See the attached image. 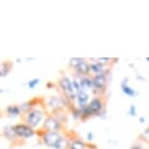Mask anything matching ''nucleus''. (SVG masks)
Listing matches in <instances>:
<instances>
[{
  "mask_svg": "<svg viewBox=\"0 0 149 149\" xmlns=\"http://www.w3.org/2000/svg\"><path fill=\"white\" fill-rule=\"evenodd\" d=\"M32 106L33 104L31 102H26L22 103V104L19 105V109H21V111L24 112V113H27V112L32 109Z\"/></svg>",
  "mask_w": 149,
  "mask_h": 149,
  "instance_id": "18",
  "label": "nucleus"
},
{
  "mask_svg": "<svg viewBox=\"0 0 149 149\" xmlns=\"http://www.w3.org/2000/svg\"><path fill=\"white\" fill-rule=\"evenodd\" d=\"M12 68V63L10 61H4L0 63V77H5L9 74Z\"/></svg>",
  "mask_w": 149,
  "mask_h": 149,
  "instance_id": "14",
  "label": "nucleus"
},
{
  "mask_svg": "<svg viewBox=\"0 0 149 149\" xmlns=\"http://www.w3.org/2000/svg\"><path fill=\"white\" fill-rule=\"evenodd\" d=\"M87 139H88L89 141H92V140L94 139V134L91 133V132H89V133L87 134Z\"/></svg>",
  "mask_w": 149,
  "mask_h": 149,
  "instance_id": "24",
  "label": "nucleus"
},
{
  "mask_svg": "<svg viewBox=\"0 0 149 149\" xmlns=\"http://www.w3.org/2000/svg\"><path fill=\"white\" fill-rule=\"evenodd\" d=\"M89 108L91 109L94 116H100L104 111V102L102 95H95L90 100Z\"/></svg>",
  "mask_w": 149,
  "mask_h": 149,
  "instance_id": "5",
  "label": "nucleus"
},
{
  "mask_svg": "<svg viewBox=\"0 0 149 149\" xmlns=\"http://www.w3.org/2000/svg\"><path fill=\"white\" fill-rule=\"evenodd\" d=\"M76 94V102H77V107L80 109L85 108L86 106L89 105L90 103V95L88 92L82 91L80 90L79 92L75 93Z\"/></svg>",
  "mask_w": 149,
  "mask_h": 149,
  "instance_id": "8",
  "label": "nucleus"
},
{
  "mask_svg": "<svg viewBox=\"0 0 149 149\" xmlns=\"http://www.w3.org/2000/svg\"><path fill=\"white\" fill-rule=\"evenodd\" d=\"M39 82H40V79H39V78H33V79L29 81V83H27V86H29V89H34L35 87L39 84Z\"/></svg>",
  "mask_w": 149,
  "mask_h": 149,
  "instance_id": "21",
  "label": "nucleus"
},
{
  "mask_svg": "<svg viewBox=\"0 0 149 149\" xmlns=\"http://www.w3.org/2000/svg\"><path fill=\"white\" fill-rule=\"evenodd\" d=\"M90 67H91V72L94 75L97 74H108L109 69L107 68V66L103 65L98 61H93L90 63Z\"/></svg>",
  "mask_w": 149,
  "mask_h": 149,
  "instance_id": "9",
  "label": "nucleus"
},
{
  "mask_svg": "<svg viewBox=\"0 0 149 149\" xmlns=\"http://www.w3.org/2000/svg\"><path fill=\"white\" fill-rule=\"evenodd\" d=\"M140 137H141L143 140H145V141L149 142V127H147L143 131V133L140 134Z\"/></svg>",
  "mask_w": 149,
  "mask_h": 149,
  "instance_id": "22",
  "label": "nucleus"
},
{
  "mask_svg": "<svg viewBox=\"0 0 149 149\" xmlns=\"http://www.w3.org/2000/svg\"><path fill=\"white\" fill-rule=\"evenodd\" d=\"M97 61L100 63L102 64L105 66H109V64L112 63L114 61V58H97Z\"/></svg>",
  "mask_w": 149,
  "mask_h": 149,
  "instance_id": "20",
  "label": "nucleus"
},
{
  "mask_svg": "<svg viewBox=\"0 0 149 149\" xmlns=\"http://www.w3.org/2000/svg\"><path fill=\"white\" fill-rule=\"evenodd\" d=\"M43 120L44 112L39 108H32L30 111L26 113V116H24V121L26 125H29L32 129L37 128Z\"/></svg>",
  "mask_w": 149,
  "mask_h": 149,
  "instance_id": "2",
  "label": "nucleus"
},
{
  "mask_svg": "<svg viewBox=\"0 0 149 149\" xmlns=\"http://www.w3.org/2000/svg\"><path fill=\"white\" fill-rule=\"evenodd\" d=\"M85 58H69V61H68V64L71 68L74 69L78 64H79L81 61H84Z\"/></svg>",
  "mask_w": 149,
  "mask_h": 149,
  "instance_id": "19",
  "label": "nucleus"
},
{
  "mask_svg": "<svg viewBox=\"0 0 149 149\" xmlns=\"http://www.w3.org/2000/svg\"><path fill=\"white\" fill-rule=\"evenodd\" d=\"M63 100H61L58 97H52L48 100V106L53 109H57V110H58L63 106Z\"/></svg>",
  "mask_w": 149,
  "mask_h": 149,
  "instance_id": "13",
  "label": "nucleus"
},
{
  "mask_svg": "<svg viewBox=\"0 0 149 149\" xmlns=\"http://www.w3.org/2000/svg\"><path fill=\"white\" fill-rule=\"evenodd\" d=\"M131 149H143L142 147H140L139 145H134Z\"/></svg>",
  "mask_w": 149,
  "mask_h": 149,
  "instance_id": "27",
  "label": "nucleus"
},
{
  "mask_svg": "<svg viewBox=\"0 0 149 149\" xmlns=\"http://www.w3.org/2000/svg\"><path fill=\"white\" fill-rule=\"evenodd\" d=\"M3 134L8 140H15L18 137L14 131V126H6L3 129Z\"/></svg>",
  "mask_w": 149,
  "mask_h": 149,
  "instance_id": "15",
  "label": "nucleus"
},
{
  "mask_svg": "<svg viewBox=\"0 0 149 149\" xmlns=\"http://www.w3.org/2000/svg\"><path fill=\"white\" fill-rule=\"evenodd\" d=\"M79 82H80V88L82 91H88V90H92L94 91L95 86L94 82H93V78L91 76H79Z\"/></svg>",
  "mask_w": 149,
  "mask_h": 149,
  "instance_id": "11",
  "label": "nucleus"
},
{
  "mask_svg": "<svg viewBox=\"0 0 149 149\" xmlns=\"http://www.w3.org/2000/svg\"><path fill=\"white\" fill-rule=\"evenodd\" d=\"M128 82H129V78L128 77H125L124 79L122 80V82L120 84V88L122 90V92L125 94L126 95H128V97H136V95H139V93L136 91H134V90L130 87L128 85Z\"/></svg>",
  "mask_w": 149,
  "mask_h": 149,
  "instance_id": "12",
  "label": "nucleus"
},
{
  "mask_svg": "<svg viewBox=\"0 0 149 149\" xmlns=\"http://www.w3.org/2000/svg\"><path fill=\"white\" fill-rule=\"evenodd\" d=\"M136 79L137 80H142V81H145V79H144V78H143L142 76H141V75H139V74H136Z\"/></svg>",
  "mask_w": 149,
  "mask_h": 149,
  "instance_id": "25",
  "label": "nucleus"
},
{
  "mask_svg": "<svg viewBox=\"0 0 149 149\" xmlns=\"http://www.w3.org/2000/svg\"><path fill=\"white\" fill-rule=\"evenodd\" d=\"M108 74H97L93 75V82H94L95 90L93 92H97V95H100L102 93H104L107 87V80Z\"/></svg>",
  "mask_w": 149,
  "mask_h": 149,
  "instance_id": "3",
  "label": "nucleus"
},
{
  "mask_svg": "<svg viewBox=\"0 0 149 149\" xmlns=\"http://www.w3.org/2000/svg\"><path fill=\"white\" fill-rule=\"evenodd\" d=\"M42 141L47 147L52 149H64L67 147L66 139L58 132L44 133L42 136Z\"/></svg>",
  "mask_w": 149,
  "mask_h": 149,
  "instance_id": "1",
  "label": "nucleus"
},
{
  "mask_svg": "<svg viewBox=\"0 0 149 149\" xmlns=\"http://www.w3.org/2000/svg\"><path fill=\"white\" fill-rule=\"evenodd\" d=\"M129 115H131L132 117H136V107L134 104H132L129 108Z\"/></svg>",
  "mask_w": 149,
  "mask_h": 149,
  "instance_id": "23",
  "label": "nucleus"
},
{
  "mask_svg": "<svg viewBox=\"0 0 149 149\" xmlns=\"http://www.w3.org/2000/svg\"><path fill=\"white\" fill-rule=\"evenodd\" d=\"M14 131H15L16 136L22 139H30L35 134L34 129L29 127L26 124H17L14 126Z\"/></svg>",
  "mask_w": 149,
  "mask_h": 149,
  "instance_id": "4",
  "label": "nucleus"
},
{
  "mask_svg": "<svg viewBox=\"0 0 149 149\" xmlns=\"http://www.w3.org/2000/svg\"><path fill=\"white\" fill-rule=\"evenodd\" d=\"M69 149H87V144L82 139H75L70 142Z\"/></svg>",
  "mask_w": 149,
  "mask_h": 149,
  "instance_id": "16",
  "label": "nucleus"
},
{
  "mask_svg": "<svg viewBox=\"0 0 149 149\" xmlns=\"http://www.w3.org/2000/svg\"><path fill=\"white\" fill-rule=\"evenodd\" d=\"M61 128V121L57 119L54 116H48L45 118L43 123V130L45 133H50V132H58Z\"/></svg>",
  "mask_w": 149,
  "mask_h": 149,
  "instance_id": "6",
  "label": "nucleus"
},
{
  "mask_svg": "<svg viewBox=\"0 0 149 149\" xmlns=\"http://www.w3.org/2000/svg\"><path fill=\"white\" fill-rule=\"evenodd\" d=\"M139 123H140V124H143V123H145V117H143V116L139 117Z\"/></svg>",
  "mask_w": 149,
  "mask_h": 149,
  "instance_id": "26",
  "label": "nucleus"
},
{
  "mask_svg": "<svg viewBox=\"0 0 149 149\" xmlns=\"http://www.w3.org/2000/svg\"><path fill=\"white\" fill-rule=\"evenodd\" d=\"M7 114L9 115L10 117H18L19 114L22 113L21 109H19V105H9L6 109Z\"/></svg>",
  "mask_w": 149,
  "mask_h": 149,
  "instance_id": "17",
  "label": "nucleus"
},
{
  "mask_svg": "<svg viewBox=\"0 0 149 149\" xmlns=\"http://www.w3.org/2000/svg\"><path fill=\"white\" fill-rule=\"evenodd\" d=\"M58 86L61 89V91L66 95V97H69V95L75 94L72 85V79L70 77L66 76V75H63V76L61 77V79L58 80Z\"/></svg>",
  "mask_w": 149,
  "mask_h": 149,
  "instance_id": "7",
  "label": "nucleus"
},
{
  "mask_svg": "<svg viewBox=\"0 0 149 149\" xmlns=\"http://www.w3.org/2000/svg\"><path fill=\"white\" fill-rule=\"evenodd\" d=\"M145 60H146V61H148V63H149V58H145Z\"/></svg>",
  "mask_w": 149,
  "mask_h": 149,
  "instance_id": "28",
  "label": "nucleus"
},
{
  "mask_svg": "<svg viewBox=\"0 0 149 149\" xmlns=\"http://www.w3.org/2000/svg\"><path fill=\"white\" fill-rule=\"evenodd\" d=\"M75 72L79 76H88L91 73V67H90V63L86 60L82 61L78 65L74 68Z\"/></svg>",
  "mask_w": 149,
  "mask_h": 149,
  "instance_id": "10",
  "label": "nucleus"
}]
</instances>
